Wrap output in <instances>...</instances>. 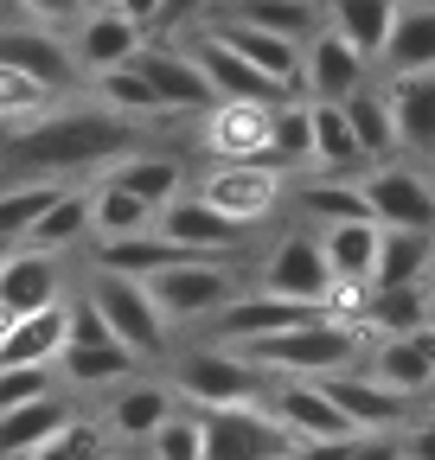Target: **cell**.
I'll list each match as a JSON object with an SVG mask.
<instances>
[{
  "instance_id": "f6af8a7d",
  "label": "cell",
  "mask_w": 435,
  "mask_h": 460,
  "mask_svg": "<svg viewBox=\"0 0 435 460\" xmlns=\"http://www.w3.org/2000/svg\"><path fill=\"white\" fill-rule=\"evenodd\" d=\"M58 390V365H0V410Z\"/></svg>"
},
{
  "instance_id": "ffe728a7",
  "label": "cell",
  "mask_w": 435,
  "mask_h": 460,
  "mask_svg": "<svg viewBox=\"0 0 435 460\" xmlns=\"http://www.w3.org/2000/svg\"><path fill=\"white\" fill-rule=\"evenodd\" d=\"M135 65L147 71L160 109H173V115H180V109H211V102H218L211 84H205V71H199V58H192L186 45H141Z\"/></svg>"
},
{
  "instance_id": "d6986e66",
  "label": "cell",
  "mask_w": 435,
  "mask_h": 460,
  "mask_svg": "<svg viewBox=\"0 0 435 460\" xmlns=\"http://www.w3.org/2000/svg\"><path fill=\"white\" fill-rule=\"evenodd\" d=\"M147 45V26H135L122 7H96V13H77V39H71V58L77 71H109V65H129V58Z\"/></svg>"
},
{
  "instance_id": "7402d4cb",
  "label": "cell",
  "mask_w": 435,
  "mask_h": 460,
  "mask_svg": "<svg viewBox=\"0 0 435 460\" xmlns=\"http://www.w3.org/2000/svg\"><path fill=\"white\" fill-rule=\"evenodd\" d=\"M0 65H13V71H26V77H39L45 90H65V84H77V58H71V45H58L51 39V26H0Z\"/></svg>"
},
{
  "instance_id": "d6a6232c",
  "label": "cell",
  "mask_w": 435,
  "mask_h": 460,
  "mask_svg": "<svg viewBox=\"0 0 435 460\" xmlns=\"http://www.w3.org/2000/svg\"><path fill=\"white\" fill-rule=\"evenodd\" d=\"M340 109H346V122H352L359 147L371 154V166L397 154V122H391V96H385V90H371V84H359L352 96H340Z\"/></svg>"
},
{
  "instance_id": "8992f818",
  "label": "cell",
  "mask_w": 435,
  "mask_h": 460,
  "mask_svg": "<svg viewBox=\"0 0 435 460\" xmlns=\"http://www.w3.org/2000/svg\"><path fill=\"white\" fill-rule=\"evenodd\" d=\"M84 295L96 301V314L109 320V332H116V339L129 345V352L154 358L160 345H167V320H160V307H154V295H147V281H141V275H116V269H96Z\"/></svg>"
},
{
  "instance_id": "52a82bcc",
  "label": "cell",
  "mask_w": 435,
  "mask_h": 460,
  "mask_svg": "<svg viewBox=\"0 0 435 460\" xmlns=\"http://www.w3.org/2000/svg\"><path fill=\"white\" fill-rule=\"evenodd\" d=\"M262 402L276 410V422H282L301 447H346V441H365V435L346 422V410L326 396L320 377H282L276 390H262Z\"/></svg>"
},
{
  "instance_id": "d590c367",
  "label": "cell",
  "mask_w": 435,
  "mask_h": 460,
  "mask_svg": "<svg viewBox=\"0 0 435 460\" xmlns=\"http://www.w3.org/2000/svg\"><path fill=\"white\" fill-rule=\"evenodd\" d=\"M90 237V192H71V186H58V199H51L45 211H39V224L26 230L20 243H39V250H71V243H84Z\"/></svg>"
},
{
  "instance_id": "e0dca14e",
  "label": "cell",
  "mask_w": 435,
  "mask_h": 460,
  "mask_svg": "<svg viewBox=\"0 0 435 460\" xmlns=\"http://www.w3.org/2000/svg\"><path fill=\"white\" fill-rule=\"evenodd\" d=\"M326 281H333V269H326V250H320V230L307 237V230H295V237H282L276 250L262 256V288L269 295H289V301H320Z\"/></svg>"
},
{
  "instance_id": "2e32d148",
  "label": "cell",
  "mask_w": 435,
  "mask_h": 460,
  "mask_svg": "<svg viewBox=\"0 0 435 460\" xmlns=\"http://www.w3.org/2000/svg\"><path fill=\"white\" fill-rule=\"evenodd\" d=\"M269 122H276V102L218 96L205 109V147L218 160H269Z\"/></svg>"
},
{
  "instance_id": "6da1fadb",
  "label": "cell",
  "mask_w": 435,
  "mask_h": 460,
  "mask_svg": "<svg viewBox=\"0 0 435 460\" xmlns=\"http://www.w3.org/2000/svg\"><path fill=\"white\" fill-rule=\"evenodd\" d=\"M135 154V115H116L109 102L96 109H58V115H32L7 135V160L39 180H65V172H90Z\"/></svg>"
},
{
  "instance_id": "3957f363",
  "label": "cell",
  "mask_w": 435,
  "mask_h": 460,
  "mask_svg": "<svg viewBox=\"0 0 435 460\" xmlns=\"http://www.w3.org/2000/svg\"><path fill=\"white\" fill-rule=\"evenodd\" d=\"M173 390L192 410H218V402H256L269 390V371L256 358H244L237 345H199V352L173 358Z\"/></svg>"
},
{
  "instance_id": "1f68e13d",
  "label": "cell",
  "mask_w": 435,
  "mask_h": 460,
  "mask_svg": "<svg viewBox=\"0 0 435 460\" xmlns=\"http://www.w3.org/2000/svg\"><path fill=\"white\" fill-rule=\"evenodd\" d=\"M320 250H326V269H333V275L371 281V262H377V217L320 224Z\"/></svg>"
},
{
  "instance_id": "f35d334b",
  "label": "cell",
  "mask_w": 435,
  "mask_h": 460,
  "mask_svg": "<svg viewBox=\"0 0 435 460\" xmlns=\"http://www.w3.org/2000/svg\"><path fill=\"white\" fill-rule=\"evenodd\" d=\"M391 13H397V0H326V26L346 32L365 58L385 51V32H391Z\"/></svg>"
},
{
  "instance_id": "277c9868",
  "label": "cell",
  "mask_w": 435,
  "mask_h": 460,
  "mask_svg": "<svg viewBox=\"0 0 435 460\" xmlns=\"http://www.w3.org/2000/svg\"><path fill=\"white\" fill-rule=\"evenodd\" d=\"M141 281H147V295H154V307H160V320H167V326L205 320V314H218V307L237 295V275H231L225 256H180V262L154 269V275H141Z\"/></svg>"
},
{
  "instance_id": "f907efd6",
  "label": "cell",
  "mask_w": 435,
  "mask_h": 460,
  "mask_svg": "<svg viewBox=\"0 0 435 460\" xmlns=\"http://www.w3.org/2000/svg\"><path fill=\"white\" fill-rule=\"evenodd\" d=\"M96 7H116V0H84V13H96Z\"/></svg>"
},
{
  "instance_id": "ba28073f",
  "label": "cell",
  "mask_w": 435,
  "mask_h": 460,
  "mask_svg": "<svg viewBox=\"0 0 435 460\" xmlns=\"http://www.w3.org/2000/svg\"><path fill=\"white\" fill-rule=\"evenodd\" d=\"M199 199H211L225 217H237L250 230V224H262L282 205V166H269V160H218L199 180Z\"/></svg>"
},
{
  "instance_id": "f1b7e54d",
  "label": "cell",
  "mask_w": 435,
  "mask_h": 460,
  "mask_svg": "<svg viewBox=\"0 0 435 460\" xmlns=\"http://www.w3.org/2000/svg\"><path fill=\"white\" fill-rule=\"evenodd\" d=\"M180 256H205V250H186L173 243L167 230H129V237H102L96 243V269H116V275H154Z\"/></svg>"
},
{
  "instance_id": "74e56055",
  "label": "cell",
  "mask_w": 435,
  "mask_h": 460,
  "mask_svg": "<svg viewBox=\"0 0 435 460\" xmlns=\"http://www.w3.org/2000/svg\"><path fill=\"white\" fill-rule=\"evenodd\" d=\"M314 160V102L282 96L276 102V122H269V166H307Z\"/></svg>"
},
{
  "instance_id": "b9f144b4",
  "label": "cell",
  "mask_w": 435,
  "mask_h": 460,
  "mask_svg": "<svg viewBox=\"0 0 435 460\" xmlns=\"http://www.w3.org/2000/svg\"><path fill=\"white\" fill-rule=\"evenodd\" d=\"M51 199H58V180H39V172H26L20 186H7V192H0V237L20 243Z\"/></svg>"
},
{
  "instance_id": "e575fe53",
  "label": "cell",
  "mask_w": 435,
  "mask_h": 460,
  "mask_svg": "<svg viewBox=\"0 0 435 460\" xmlns=\"http://www.w3.org/2000/svg\"><path fill=\"white\" fill-rule=\"evenodd\" d=\"M154 211L160 205H147L141 192H129V186H116L102 172L96 180V192H90V230L96 237H129V230H154Z\"/></svg>"
},
{
  "instance_id": "681fc988",
  "label": "cell",
  "mask_w": 435,
  "mask_h": 460,
  "mask_svg": "<svg viewBox=\"0 0 435 460\" xmlns=\"http://www.w3.org/2000/svg\"><path fill=\"white\" fill-rule=\"evenodd\" d=\"M404 454H435V429H404Z\"/></svg>"
},
{
  "instance_id": "9a60e30c",
  "label": "cell",
  "mask_w": 435,
  "mask_h": 460,
  "mask_svg": "<svg viewBox=\"0 0 435 460\" xmlns=\"http://www.w3.org/2000/svg\"><path fill=\"white\" fill-rule=\"evenodd\" d=\"M51 301H65L58 250L7 243V256H0V307H7V314H32V307H51Z\"/></svg>"
},
{
  "instance_id": "cb8c5ba5",
  "label": "cell",
  "mask_w": 435,
  "mask_h": 460,
  "mask_svg": "<svg viewBox=\"0 0 435 460\" xmlns=\"http://www.w3.org/2000/svg\"><path fill=\"white\" fill-rule=\"evenodd\" d=\"M391 122H397V147L435 160V71H397L391 77Z\"/></svg>"
},
{
  "instance_id": "11a10c76",
  "label": "cell",
  "mask_w": 435,
  "mask_h": 460,
  "mask_svg": "<svg viewBox=\"0 0 435 460\" xmlns=\"http://www.w3.org/2000/svg\"><path fill=\"white\" fill-rule=\"evenodd\" d=\"M0 256H7V237H0Z\"/></svg>"
},
{
  "instance_id": "603a6c76",
  "label": "cell",
  "mask_w": 435,
  "mask_h": 460,
  "mask_svg": "<svg viewBox=\"0 0 435 460\" xmlns=\"http://www.w3.org/2000/svg\"><path fill=\"white\" fill-rule=\"evenodd\" d=\"M371 377H385L391 390L404 396H422L429 377H435V320L410 326V332H385L371 352Z\"/></svg>"
},
{
  "instance_id": "d4e9b609",
  "label": "cell",
  "mask_w": 435,
  "mask_h": 460,
  "mask_svg": "<svg viewBox=\"0 0 435 460\" xmlns=\"http://www.w3.org/2000/svg\"><path fill=\"white\" fill-rule=\"evenodd\" d=\"M65 352V301L13 314L0 326V365H51Z\"/></svg>"
},
{
  "instance_id": "7c38bea8",
  "label": "cell",
  "mask_w": 435,
  "mask_h": 460,
  "mask_svg": "<svg viewBox=\"0 0 435 460\" xmlns=\"http://www.w3.org/2000/svg\"><path fill=\"white\" fill-rule=\"evenodd\" d=\"M154 230H167L173 243L205 250V256H231V250H244V237H250L237 217H225V211H218L211 199H199V192H173L167 205L154 211Z\"/></svg>"
},
{
  "instance_id": "f546056e",
  "label": "cell",
  "mask_w": 435,
  "mask_h": 460,
  "mask_svg": "<svg viewBox=\"0 0 435 460\" xmlns=\"http://www.w3.org/2000/svg\"><path fill=\"white\" fill-rule=\"evenodd\" d=\"M314 166L320 172H340V180H359V172L371 166V154L359 147V135H352V122H346L340 102H314Z\"/></svg>"
},
{
  "instance_id": "f5cc1de1",
  "label": "cell",
  "mask_w": 435,
  "mask_h": 460,
  "mask_svg": "<svg viewBox=\"0 0 435 460\" xmlns=\"http://www.w3.org/2000/svg\"><path fill=\"white\" fill-rule=\"evenodd\" d=\"M422 396H429V402H435V377H429V390H422Z\"/></svg>"
},
{
  "instance_id": "7bdbcfd3",
  "label": "cell",
  "mask_w": 435,
  "mask_h": 460,
  "mask_svg": "<svg viewBox=\"0 0 435 460\" xmlns=\"http://www.w3.org/2000/svg\"><path fill=\"white\" fill-rule=\"evenodd\" d=\"M58 96V90H45L39 77H26V71H13V65H0V122L7 128H20V122H32V115Z\"/></svg>"
},
{
  "instance_id": "ee69618b",
  "label": "cell",
  "mask_w": 435,
  "mask_h": 460,
  "mask_svg": "<svg viewBox=\"0 0 435 460\" xmlns=\"http://www.w3.org/2000/svg\"><path fill=\"white\" fill-rule=\"evenodd\" d=\"M147 454L160 460H205V429H199V410H173L147 435Z\"/></svg>"
},
{
  "instance_id": "816d5d0a",
  "label": "cell",
  "mask_w": 435,
  "mask_h": 460,
  "mask_svg": "<svg viewBox=\"0 0 435 460\" xmlns=\"http://www.w3.org/2000/svg\"><path fill=\"white\" fill-rule=\"evenodd\" d=\"M422 281H429V314H435V275H422Z\"/></svg>"
},
{
  "instance_id": "c3c4849f",
  "label": "cell",
  "mask_w": 435,
  "mask_h": 460,
  "mask_svg": "<svg viewBox=\"0 0 435 460\" xmlns=\"http://www.w3.org/2000/svg\"><path fill=\"white\" fill-rule=\"evenodd\" d=\"M116 7H122L135 26H160V0H116Z\"/></svg>"
},
{
  "instance_id": "60d3db41",
  "label": "cell",
  "mask_w": 435,
  "mask_h": 460,
  "mask_svg": "<svg viewBox=\"0 0 435 460\" xmlns=\"http://www.w3.org/2000/svg\"><path fill=\"white\" fill-rule=\"evenodd\" d=\"M96 102H109L116 115H135V122H147V115H167L160 109V96H154V84H147V71L135 65H109V71H96Z\"/></svg>"
},
{
  "instance_id": "4fadbf2b",
  "label": "cell",
  "mask_w": 435,
  "mask_h": 460,
  "mask_svg": "<svg viewBox=\"0 0 435 460\" xmlns=\"http://www.w3.org/2000/svg\"><path fill=\"white\" fill-rule=\"evenodd\" d=\"M326 384V396L346 410V422L359 429V435H385V429H404V416H410V402L416 396H404V390H391L385 377H371V371H326L320 377Z\"/></svg>"
},
{
  "instance_id": "ac0fdd59",
  "label": "cell",
  "mask_w": 435,
  "mask_h": 460,
  "mask_svg": "<svg viewBox=\"0 0 435 460\" xmlns=\"http://www.w3.org/2000/svg\"><path fill=\"white\" fill-rule=\"evenodd\" d=\"M173 410H180V390H173V384L122 377V384H116V402L102 410V429L116 435V441H129V447H147V435L167 422Z\"/></svg>"
},
{
  "instance_id": "5bb4252c",
  "label": "cell",
  "mask_w": 435,
  "mask_h": 460,
  "mask_svg": "<svg viewBox=\"0 0 435 460\" xmlns=\"http://www.w3.org/2000/svg\"><path fill=\"white\" fill-rule=\"evenodd\" d=\"M192 58H199V71H205V84H211V96H237V102H282V96H295L289 84H276L269 71H256L244 51H231L225 39H218L211 26L186 45Z\"/></svg>"
},
{
  "instance_id": "8fae6325",
  "label": "cell",
  "mask_w": 435,
  "mask_h": 460,
  "mask_svg": "<svg viewBox=\"0 0 435 460\" xmlns=\"http://www.w3.org/2000/svg\"><path fill=\"white\" fill-rule=\"evenodd\" d=\"M359 186H365V205L377 224H410V230H435V186L422 180L416 166H391V160H377L359 172Z\"/></svg>"
},
{
  "instance_id": "836d02e7",
  "label": "cell",
  "mask_w": 435,
  "mask_h": 460,
  "mask_svg": "<svg viewBox=\"0 0 435 460\" xmlns=\"http://www.w3.org/2000/svg\"><path fill=\"white\" fill-rule=\"evenodd\" d=\"M102 172H109L116 186L141 192L147 205H167L173 192H186V172H180V160H173V154H122V160H109Z\"/></svg>"
},
{
  "instance_id": "4dcf8cb0",
  "label": "cell",
  "mask_w": 435,
  "mask_h": 460,
  "mask_svg": "<svg viewBox=\"0 0 435 460\" xmlns=\"http://www.w3.org/2000/svg\"><path fill=\"white\" fill-rule=\"evenodd\" d=\"M429 269H435V230L377 224V262H371V281H422Z\"/></svg>"
},
{
  "instance_id": "484cf974",
  "label": "cell",
  "mask_w": 435,
  "mask_h": 460,
  "mask_svg": "<svg viewBox=\"0 0 435 460\" xmlns=\"http://www.w3.org/2000/svg\"><path fill=\"white\" fill-rule=\"evenodd\" d=\"M377 58L391 65V77L397 71H435V0H397Z\"/></svg>"
},
{
  "instance_id": "4316f807",
  "label": "cell",
  "mask_w": 435,
  "mask_h": 460,
  "mask_svg": "<svg viewBox=\"0 0 435 460\" xmlns=\"http://www.w3.org/2000/svg\"><path fill=\"white\" fill-rule=\"evenodd\" d=\"M51 365H58V377H65L71 390H109V384L135 377L141 352H129L122 339H90V345H65Z\"/></svg>"
},
{
  "instance_id": "bcb514c9",
  "label": "cell",
  "mask_w": 435,
  "mask_h": 460,
  "mask_svg": "<svg viewBox=\"0 0 435 460\" xmlns=\"http://www.w3.org/2000/svg\"><path fill=\"white\" fill-rule=\"evenodd\" d=\"M20 7L39 20V26H71L84 13V0H20Z\"/></svg>"
},
{
  "instance_id": "ab89813d",
  "label": "cell",
  "mask_w": 435,
  "mask_h": 460,
  "mask_svg": "<svg viewBox=\"0 0 435 460\" xmlns=\"http://www.w3.org/2000/svg\"><path fill=\"white\" fill-rule=\"evenodd\" d=\"M301 217H314V224H346V217H371V205H365V186H359V180L320 172V180L301 186Z\"/></svg>"
},
{
  "instance_id": "7a4b0ae2",
  "label": "cell",
  "mask_w": 435,
  "mask_h": 460,
  "mask_svg": "<svg viewBox=\"0 0 435 460\" xmlns=\"http://www.w3.org/2000/svg\"><path fill=\"white\" fill-rule=\"evenodd\" d=\"M359 332L352 320H333V314H314L301 326H282L269 339H250L237 345L244 358H256L269 377H326V371H346L359 358Z\"/></svg>"
},
{
  "instance_id": "7dc6e473",
  "label": "cell",
  "mask_w": 435,
  "mask_h": 460,
  "mask_svg": "<svg viewBox=\"0 0 435 460\" xmlns=\"http://www.w3.org/2000/svg\"><path fill=\"white\" fill-rule=\"evenodd\" d=\"M199 13H211V0H160V26H192Z\"/></svg>"
},
{
  "instance_id": "db71d44e",
  "label": "cell",
  "mask_w": 435,
  "mask_h": 460,
  "mask_svg": "<svg viewBox=\"0 0 435 460\" xmlns=\"http://www.w3.org/2000/svg\"><path fill=\"white\" fill-rule=\"evenodd\" d=\"M7 320H13V314H7V307H0V326H7Z\"/></svg>"
},
{
  "instance_id": "9c48e42d",
  "label": "cell",
  "mask_w": 435,
  "mask_h": 460,
  "mask_svg": "<svg viewBox=\"0 0 435 460\" xmlns=\"http://www.w3.org/2000/svg\"><path fill=\"white\" fill-rule=\"evenodd\" d=\"M314 314H320V301H289V295L256 288V295H231L218 314H205V326H211L218 345H250V339H269V332H282V326H301Z\"/></svg>"
},
{
  "instance_id": "30bf717a",
  "label": "cell",
  "mask_w": 435,
  "mask_h": 460,
  "mask_svg": "<svg viewBox=\"0 0 435 460\" xmlns=\"http://www.w3.org/2000/svg\"><path fill=\"white\" fill-rule=\"evenodd\" d=\"M365 65H371V58H365L346 32H333V26H314V32L301 39V90H307L314 102L352 96V90L365 84Z\"/></svg>"
},
{
  "instance_id": "8d00e7d4",
  "label": "cell",
  "mask_w": 435,
  "mask_h": 460,
  "mask_svg": "<svg viewBox=\"0 0 435 460\" xmlns=\"http://www.w3.org/2000/svg\"><path fill=\"white\" fill-rule=\"evenodd\" d=\"M211 13H231V20H250V26H269V32L307 39L320 26V0H211Z\"/></svg>"
},
{
  "instance_id": "44dd1931",
  "label": "cell",
  "mask_w": 435,
  "mask_h": 460,
  "mask_svg": "<svg viewBox=\"0 0 435 460\" xmlns=\"http://www.w3.org/2000/svg\"><path fill=\"white\" fill-rule=\"evenodd\" d=\"M205 26H211L218 39H225L231 51H244L256 71H269L276 84L301 90V39L269 32V26H250V20H231V13H205Z\"/></svg>"
},
{
  "instance_id": "5b68a950",
  "label": "cell",
  "mask_w": 435,
  "mask_h": 460,
  "mask_svg": "<svg viewBox=\"0 0 435 460\" xmlns=\"http://www.w3.org/2000/svg\"><path fill=\"white\" fill-rule=\"evenodd\" d=\"M205 429V460H262V454H295L301 441L276 422V410L256 402H218V410H199Z\"/></svg>"
},
{
  "instance_id": "83f0119b",
  "label": "cell",
  "mask_w": 435,
  "mask_h": 460,
  "mask_svg": "<svg viewBox=\"0 0 435 460\" xmlns=\"http://www.w3.org/2000/svg\"><path fill=\"white\" fill-rule=\"evenodd\" d=\"M71 416V402L51 390V396H32V402H13V410H0V460H39V447L51 441V429H58Z\"/></svg>"
}]
</instances>
